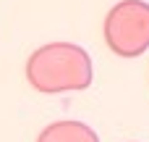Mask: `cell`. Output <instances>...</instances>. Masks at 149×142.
Here are the masks:
<instances>
[{"label": "cell", "instance_id": "6da1fadb", "mask_svg": "<svg viewBox=\"0 0 149 142\" xmlns=\"http://www.w3.org/2000/svg\"><path fill=\"white\" fill-rule=\"evenodd\" d=\"M92 79V58L81 45L73 42H47L26 61V82L45 95L79 92L86 90Z\"/></svg>", "mask_w": 149, "mask_h": 142}, {"label": "cell", "instance_id": "7a4b0ae2", "mask_svg": "<svg viewBox=\"0 0 149 142\" xmlns=\"http://www.w3.org/2000/svg\"><path fill=\"white\" fill-rule=\"evenodd\" d=\"M105 42L120 58H139L149 50V3L120 0L105 16Z\"/></svg>", "mask_w": 149, "mask_h": 142}, {"label": "cell", "instance_id": "3957f363", "mask_svg": "<svg viewBox=\"0 0 149 142\" xmlns=\"http://www.w3.org/2000/svg\"><path fill=\"white\" fill-rule=\"evenodd\" d=\"M37 142H100V137H97V132L89 124L68 119V121H52V124H47L39 132Z\"/></svg>", "mask_w": 149, "mask_h": 142}]
</instances>
